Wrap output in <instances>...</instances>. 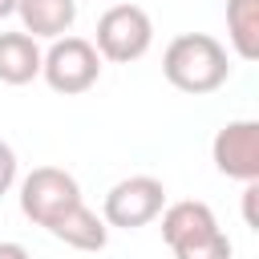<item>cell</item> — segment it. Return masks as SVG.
<instances>
[{"instance_id":"obj_7","label":"cell","mask_w":259,"mask_h":259,"mask_svg":"<svg viewBox=\"0 0 259 259\" xmlns=\"http://www.w3.org/2000/svg\"><path fill=\"white\" fill-rule=\"evenodd\" d=\"M210 231H219V219H214V210H210L206 202H198V198H182V202L162 206V239H166L170 251L190 247V243L206 239Z\"/></svg>"},{"instance_id":"obj_12","label":"cell","mask_w":259,"mask_h":259,"mask_svg":"<svg viewBox=\"0 0 259 259\" xmlns=\"http://www.w3.org/2000/svg\"><path fill=\"white\" fill-rule=\"evenodd\" d=\"M231 255H235V247H231V239L223 235V227L210 231L206 239H198V243L174 251V259H231Z\"/></svg>"},{"instance_id":"obj_6","label":"cell","mask_w":259,"mask_h":259,"mask_svg":"<svg viewBox=\"0 0 259 259\" xmlns=\"http://www.w3.org/2000/svg\"><path fill=\"white\" fill-rule=\"evenodd\" d=\"M214 170L235 182H259V121L235 117L227 121L210 142Z\"/></svg>"},{"instance_id":"obj_4","label":"cell","mask_w":259,"mask_h":259,"mask_svg":"<svg viewBox=\"0 0 259 259\" xmlns=\"http://www.w3.org/2000/svg\"><path fill=\"white\" fill-rule=\"evenodd\" d=\"M77 202H85L81 198V186H77V178L69 174V170H61V166H36V170H28L24 178H20V210H24V219H32L36 227H53L65 210H73Z\"/></svg>"},{"instance_id":"obj_9","label":"cell","mask_w":259,"mask_h":259,"mask_svg":"<svg viewBox=\"0 0 259 259\" xmlns=\"http://www.w3.org/2000/svg\"><path fill=\"white\" fill-rule=\"evenodd\" d=\"M49 235L61 239V243L73 247V251H101V247L109 243V227H105V219H101L97 210H89L85 202H77L73 210H65V214L49 227Z\"/></svg>"},{"instance_id":"obj_10","label":"cell","mask_w":259,"mask_h":259,"mask_svg":"<svg viewBox=\"0 0 259 259\" xmlns=\"http://www.w3.org/2000/svg\"><path fill=\"white\" fill-rule=\"evenodd\" d=\"M40 77V45L28 32H0V81L28 85Z\"/></svg>"},{"instance_id":"obj_13","label":"cell","mask_w":259,"mask_h":259,"mask_svg":"<svg viewBox=\"0 0 259 259\" xmlns=\"http://www.w3.org/2000/svg\"><path fill=\"white\" fill-rule=\"evenodd\" d=\"M12 182H16V150L0 138V198L12 190Z\"/></svg>"},{"instance_id":"obj_1","label":"cell","mask_w":259,"mask_h":259,"mask_svg":"<svg viewBox=\"0 0 259 259\" xmlns=\"http://www.w3.org/2000/svg\"><path fill=\"white\" fill-rule=\"evenodd\" d=\"M162 77L178 93H214L231 81V57L227 45L210 32H182L162 53Z\"/></svg>"},{"instance_id":"obj_11","label":"cell","mask_w":259,"mask_h":259,"mask_svg":"<svg viewBox=\"0 0 259 259\" xmlns=\"http://www.w3.org/2000/svg\"><path fill=\"white\" fill-rule=\"evenodd\" d=\"M227 40L239 61L259 57V0H227Z\"/></svg>"},{"instance_id":"obj_16","label":"cell","mask_w":259,"mask_h":259,"mask_svg":"<svg viewBox=\"0 0 259 259\" xmlns=\"http://www.w3.org/2000/svg\"><path fill=\"white\" fill-rule=\"evenodd\" d=\"M16 4H20V0H0V20H8V16H16Z\"/></svg>"},{"instance_id":"obj_15","label":"cell","mask_w":259,"mask_h":259,"mask_svg":"<svg viewBox=\"0 0 259 259\" xmlns=\"http://www.w3.org/2000/svg\"><path fill=\"white\" fill-rule=\"evenodd\" d=\"M0 259H32L24 243H12V239H0Z\"/></svg>"},{"instance_id":"obj_5","label":"cell","mask_w":259,"mask_h":259,"mask_svg":"<svg viewBox=\"0 0 259 259\" xmlns=\"http://www.w3.org/2000/svg\"><path fill=\"white\" fill-rule=\"evenodd\" d=\"M162 206H166V186L154 174H130L109 186V194L101 202V219H105V227L138 231V227L154 223L162 214Z\"/></svg>"},{"instance_id":"obj_2","label":"cell","mask_w":259,"mask_h":259,"mask_svg":"<svg viewBox=\"0 0 259 259\" xmlns=\"http://www.w3.org/2000/svg\"><path fill=\"white\" fill-rule=\"evenodd\" d=\"M154 45V20L142 4H109L101 16H97V36H93V49L101 61H113V65H130V61H142Z\"/></svg>"},{"instance_id":"obj_3","label":"cell","mask_w":259,"mask_h":259,"mask_svg":"<svg viewBox=\"0 0 259 259\" xmlns=\"http://www.w3.org/2000/svg\"><path fill=\"white\" fill-rule=\"evenodd\" d=\"M40 77L53 93L77 97V93H89L97 85L101 57H97L93 40H85V36H57L40 53Z\"/></svg>"},{"instance_id":"obj_8","label":"cell","mask_w":259,"mask_h":259,"mask_svg":"<svg viewBox=\"0 0 259 259\" xmlns=\"http://www.w3.org/2000/svg\"><path fill=\"white\" fill-rule=\"evenodd\" d=\"M16 16L20 32H28L32 40H57L77 24V0H20Z\"/></svg>"},{"instance_id":"obj_14","label":"cell","mask_w":259,"mask_h":259,"mask_svg":"<svg viewBox=\"0 0 259 259\" xmlns=\"http://www.w3.org/2000/svg\"><path fill=\"white\" fill-rule=\"evenodd\" d=\"M255 194H259V182H243V219H247V227H259V219H255Z\"/></svg>"}]
</instances>
